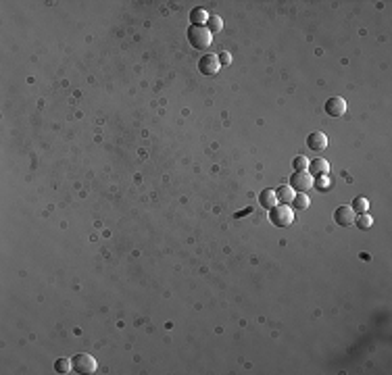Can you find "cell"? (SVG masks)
I'll return each instance as SVG.
<instances>
[{"label": "cell", "instance_id": "obj_9", "mask_svg": "<svg viewBox=\"0 0 392 375\" xmlns=\"http://www.w3.org/2000/svg\"><path fill=\"white\" fill-rule=\"evenodd\" d=\"M307 169H309V173L313 177H326L330 173V163L326 159H313Z\"/></svg>", "mask_w": 392, "mask_h": 375}, {"label": "cell", "instance_id": "obj_17", "mask_svg": "<svg viewBox=\"0 0 392 375\" xmlns=\"http://www.w3.org/2000/svg\"><path fill=\"white\" fill-rule=\"evenodd\" d=\"M73 367H71V361L69 359H57L55 361V371L57 373H69Z\"/></svg>", "mask_w": 392, "mask_h": 375}, {"label": "cell", "instance_id": "obj_2", "mask_svg": "<svg viewBox=\"0 0 392 375\" xmlns=\"http://www.w3.org/2000/svg\"><path fill=\"white\" fill-rule=\"evenodd\" d=\"M269 221H271L275 228H288L294 221V213L288 204H275L273 208H269Z\"/></svg>", "mask_w": 392, "mask_h": 375}, {"label": "cell", "instance_id": "obj_14", "mask_svg": "<svg viewBox=\"0 0 392 375\" xmlns=\"http://www.w3.org/2000/svg\"><path fill=\"white\" fill-rule=\"evenodd\" d=\"M351 208L355 213H367V208H369V200L367 198H363V196H357L355 200H353V204H351Z\"/></svg>", "mask_w": 392, "mask_h": 375}, {"label": "cell", "instance_id": "obj_5", "mask_svg": "<svg viewBox=\"0 0 392 375\" xmlns=\"http://www.w3.org/2000/svg\"><path fill=\"white\" fill-rule=\"evenodd\" d=\"M219 58H217V55H203L198 60V71L203 75H215L217 71H219Z\"/></svg>", "mask_w": 392, "mask_h": 375}, {"label": "cell", "instance_id": "obj_3", "mask_svg": "<svg viewBox=\"0 0 392 375\" xmlns=\"http://www.w3.org/2000/svg\"><path fill=\"white\" fill-rule=\"evenodd\" d=\"M71 367H73V371H75V373L90 375V373L96 371L98 363H96V359H94L92 354H88V352H80V354H75L73 359H71Z\"/></svg>", "mask_w": 392, "mask_h": 375}, {"label": "cell", "instance_id": "obj_12", "mask_svg": "<svg viewBox=\"0 0 392 375\" xmlns=\"http://www.w3.org/2000/svg\"><path fill=\"white\" fill-rule=\"evenodd\" d=\"M205 28L211 31V33H219L221 29H223V21H221V17L219 15H209V19H207V25Z\"/></svg>", "mask_w": 392, "mask_h": 375}, {"label": "cell", "instance_id": "obj_11", "mask_svg": "<svg viewBox=\"0 0 392 375\" xmlns=\"http://www.w3.org/2000/svg\"><path fill=\"white\" fill-rule=\"evenodd\" d=\"M259 202H261V206H263V208H273V206L277 204L275 192H273V190H263V192L259 194Z\"/></svg>", "mask_w": 392, "mask_h": 375}, {"label": "cell", "instance_id": "obj_10", "mask_svg": "<svg viewBox=\"0 0 392 375\" xmlns=\"http://www.w3.org/2000/svg\"><path fill=\"white\" fill-rule=\"evenodd\" d=\"M273 192H275L277 200H280V204H292V200L296 196V192L290 186H280V188L273 190Z\"/></svg>", "mask_w": 392, "mask_h": 375}, {"label": "cell", "instance_id": "obj_8", "mask_svg": "<svg viewBox=\"0 0 392 375\" xmlns=\"http://www.w3.org/2000/svg\"><path fill=\"white\" fill-rule=\"evenodd\" d=\"M307 146L315 152H324L328 148V136L324 132H311L307 136Z\"/></svg>", "mask_w": 392, "mask_h": 375}, {"label": "cell", "instance_id": "obj_15", "mask_svg": "<svg viewBox=\"0 0 392 375\" xmlns=\"http://www.w3.org/2000/svg\"><path fill=\"white\" fill-rule=\"evenodd\" d=\"M355 223H357V228H359V230H369L371 225H373V219H371L367 213H361V215L355 219Z\"/></svg>", "mask_w": 392, "mask_h": 375}, {"label": "cell", "instance_id": "obj_16", "mask_svg": "<svg viewBox=\"0 0 392 375\" xmlns=\"http://www.w3.org/2000/svg\"><path fill=\"white\" fill-rule=\"evenodd\" d=\"M292 204H294L296 208H299V211H304V208L309 206V196H307V194H302V192H299V194L294 196Z\"/></svg>", "mask_w": 392, "mask_h": 375}, {"label": "cell", "instance_id": "obj_1", "mask_svg": "<svg viewBox=\"0 0 392 375\" xmlns=\"http://www.w3.org/2000/svg\"><path fill=\"white\" fill-rule=\"evenodd\" d=\"M188 42L196 50H207L213 42V33L205 25H190L188 28Z\"/></svg>", "mask_w": 392, "mask_h": 375}, {"label": "cell", "instance_id": "obj_7", "mask_svg": "<svg viewBox=\"0 0 392 375\" xmlns=\"http://www.w3.org/2000/svg\"><path fill=\"white\" fill-rule=\"evenodd\" d=\"M348 109V104L344 98H340V96H332L328 102H326V113L330 117H342L344 113Z\"/></svg>", "mask_w": 392, "mask_h": 375}, {"label": "cell", "instance_id": "obj_4", "mask_svg": "<svg viewBox=\"0 0 392 375\" xmlns=\"http://www.w3.org/2000/svg\"><path fill=\"white\" fill-rule=\"evenodd\" d=\"M313 186H315V177L311 175V173L304 169V171H294L290 175V188L294 192H309Z\"/></svg>", "mask_w": 392, "mask_h": 375}, {"label": "cell", "instance_id": "obj_13", "mask_svg": "<svg viewBox=\"0 0 392 375\" xmlns=\"http://www.w3.org/2000/svg\"><path fill=\"white\" fill-rule=\"evenodd\" d=\"M209 19V15L205 8H194L192 13H190V21H192V25H205Z\"/></svg>", "mask_w": 392, "mask_h": 375}, {"label": "cell", "instance_id": "obj_6", "mask_svg": "<svg viewBox=\"0 0 392 375\" xmlns=\"http://www.w3.org/2000/svg\"><path fill=\"white\" fill-rule=\"evenodd\" d=\"M334 221L340 225V228H348V225L355 223V211L348 204L338 206L336 211H334Z\"/></svg>", "mask_w": 392, "mask_h": 375}, {"label": "cell", "instance_id": "obj_18", "mask_svg": "<svg viewBox=\"0 0 392 375\" xmlns=\"http://www.w3.org/2000/svg\"><path fill=\"white\" fill-rule=\"evenodd\" d=\"M292 167H294V171H304L309 167V161L304 159V156H296V159L292 161Z\"/></svg>", "mask_w": 392, "mask_h": 375}, {"label": "cell", "instance_id": "obj_19", "mask_svg": "<svg viewBox=\"0 0 392 375\" xmlns=\"http://www.w3.org/2000/svg\"><path fill=\"white\" fill-rule=\"evenodd\" d=\"M217 58H219V65H230L232 63V55L230 52H219V55H217Z\"/></svg>", "mask_w": 392, "mask_h": 375}]
</instances>
